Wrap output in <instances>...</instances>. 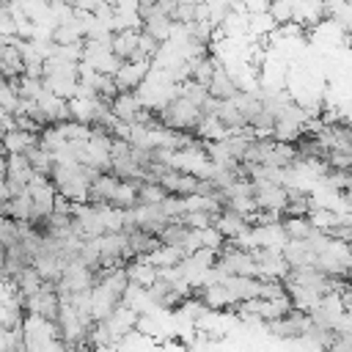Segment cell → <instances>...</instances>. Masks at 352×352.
Returning <instances> with one entry per match:
<instances>
[{
  "instance_id": "1",
  "label": "cell",
  "mask_w": 352,
  "mask_h": 352,
  "mask_svg": "<svg viewBox=\"0 0 352 352\" xmlns=\"http://www.w3.org/2000/svg\"><path fill=\"white\" fill-rule=\"evenodd\" d=\"M157 118H160L165 126H170V129H192L195 121L201 118V110H198L195 102H190L187 96L176 94V96H170V99L157 110Z\"/></svg>"
},
{
  "instance_id": "2",
  "label": "cell",
  "mask_w": 352,
  "mask_h": 352,
  "mask_svg": "<svg viewBox=\"0 0 352 352\" xmlns=\"http://www.w3.org/2000/svg\"><path fill=\"white\" fill-rule=\"evenodd\" d=\"M148 69H151V60H121L118 69L113 72V80L118 91H135L146 80Z\"/></svg>"
},
{
  "instance_id": "3",
  "label": "cell",
  "mask_w": 352,
  "mask_h": 352,
  "mask_svg": "<svg viewBox=\"0 0 352 352\" xmlns=\"http://www.w3.org/2000/svg\"><path fill=\"white\" fill-rule=\"evenodd\" d=\"M212 226H214L226 239H236V236H242V234L250 231L248 220H245L239 212L228 209V206H220V209L212 214Z\"/></svg>"
},
{
  "instance_id": "4",
  "label": "cell",
  "mask_w": 352,
  "mask_h": 352,
  "mask_svg": "<svg viewBox=\"0 0 352 352\" xmlns=\"http://www.w3.org/2000/svg\"><path fill=\"white\" fill-rule=\"evenodd\" d=\"M138 30L140 28L113 30V36H110V52L118 55L121 60H146V58L138 55Z\"/></svg>"
},
{
  "instance_id": "5",
  "label": "cell",
  "mask_w": 352,
  "mask_h": 352,
  "mask_svg": "<svg viewBox=\"0 0 352 352\" xmlns=\"http://www.w3.org/2000/svg\"><path fill=\"white\" fill-rule=\"evenodd\" d=\"M206 91L214 99H231L239 91V85H236V77L231 74V69L223 66V63H217L214 72H212V77H209V82H206Z\"/></svg>"
},
{
  "instance_id": "6",
  "label": "cell",
  "mask_w": 352,
  "mask_h": 352,
  "mask_svg": "<svg viewBox=\"0 0 352 352\" xmlns=\"http://www.w3.org/2000/svg\"><path fill=\"white\" fill-rule=\"evenodd\" d=\"M116 184H118V176H116L113 170L96 173V176L91 179V184H88L85 204H107L110 195H113V190H116Z\"/></svg>"
},
{
  "instance_id": "7",
  "label": "cell",
  "mask_w": 352,
  "mask_h": 352,
  "mask_svg": "<svg viewBox=\"0 0 352 352\" xmlns=\"http://www.w3.org/2000/svg\"><path fill=\"white\" fill-rule=\"evenodd\" d=\"M110 113L118 118V121H135V116H138V110L143 107L140 104V99H138V94L135 91H118L113 99H110Z\"/></svg>"
},
{
  "instance_id": "8",
  "label": "cell",
  "mask_w": 352,
  "mask_h": 352,
  "mask_svg": "<svg viewBox=\"0 0 352 352\" xmlns=\"http://www.w3.org/2000/svg\"><path fill=\"white\" fill-rule=\"evenodd\" d=\"M66 104H69V118H74V121L91 126V121H94L99 104H104V102H99L96 96H69Z\"/></svg>"
},
{
  "instance_id": "9",
  "label": "cell",
  "mask_w": 352,
  "mask_h": 352,
  "mask_svg": "<svg viewBox=\"0 0 352 352\" xmlns=\"http://www.w3.org/2000/svg\"><path fill=\"white\" fill-rule=\"evenodd\" d=\"M30 143H38V132H25V129L14 126V129H6L0 135V148L6 154H22Z\"/></svg>"
},
{
  "instance_id": "10",
  "label": "cell",
  "mask_w": 352,
  "mask_h": 352,
  "mask_svg": "<svg viewBox=\"0 0 352 352\" xmlns=\"http://www.w3.org/2000/svg\"><path fill=\"white\" fill-rule=\"evenodd\" d=\"M223 283L228 286L234 302H242V300H250V297H258V278L253 275H226Z\"/></svg>"
},
{
  "instance_id": "11",
  "label": "cell",
  "mask_w": 352,
  "mask_h": 352,
  "mask_svg": "<svg viewBox=\"0 0 352 352\" xmlns=\"http://www.w3.org/2000/svg\"><path fill=\"white\" fill-rule=\"evenodd\" d=\"M140 30L151 33V36L162 44V41H168V36H170V30H173V19H170L165 11H160V8L154 6V11H151L146 19H140Z\"/></svg>"
},
{
  "instance_id": "12",
  "label": "cell",
  "mask_w": 352,
  "mask_h": 352,
  "mask_svg": "<svg viewBox=\"0 0 352 352\" xmlns=\"http://www.w3.org/2000/svg\"><path fill=\"white\" fill-rule=\"evenodd\" d=\"M11 283H14V289H16L22 297H30L33 292H38V289H41L44 278L38 275V270H36L33 264H25V267L11 278Z\"/></svg>"
},
{
  "instance_id": "13",
  "label": "cell",
  "mask_w": 352,
  "mask_h": 352,
  "mask_svg": "<svg viewBox=\"0 0 352 352\" xmlns=\"http://www.w3.org/2000/svg\"><path fill=\"white\" fill-rule=\"evenodd\" d=\"M107 204L116 206V209H124V212L132 209L138 204V182H121L118 179V184H116V190H113Z\"/></svg>"
},
{
  "instance_id": "14",
  "label": "cell",
  "mask_w": 352,
  "mask_h": 352,
  "mask_svg": "<svg viewBox=\"0 0 352 352\" xmlns=\"http://www.w3.org/2000/svg\"><path fill=\"white\" fill-rule=\"evenodd\" d=\"M146 258H148L157 270H160V267H173V264H179V261L184 258V250L176 248V245H165V242H160Z\"/></svg>"
},
{
  "instance_id": "15",
  "label": "cell",
  "mask_w": 352,
  "mask_h": 352,
  "mask_svg": "<svg viewBox=\"0 0 352 352\" xmlns=\"http://www.w3.org/2000/svg\"><path fill=\"white\" fill-rule=\"evenodd\" d=\"M25 157H28V162H30V168L36 170V173H44V176H50V170H52V154L41 146V143H30L25 151H22Z\"/></svg>"
},
{
  "instance_id": "16",
  "label": "cell",
  "mask_w": 352,
  "mask_h": 352,
  "mask_svg": "<svg viewBox=\"0 0 352 352\" xmlns=\"http://www.w3.org/2000/svg\"><path fill=\"white\" fill-rule=\"evenodd\" d=\"M280 228H283L286 239H305L314 226L308 223L305 214H283L280 217Z\"/></svg>"
},
{
  "instance_id": "17",
  "label": "cell",
  "mask_w": 352,
  "mask_h": 352,
  "mask_svg": "<svg viewBox=\"0 0 352 352\" xmlns=\"http://www.w3.org/2000/svg\"><path fill=\"white\" fill-rule=\"evenodd\" d=\"M30 206H33V201H30L28 190L6 198V214L14 217V220H30Z\"/></svg>"
},
{
  "instance_id": "18",
  "label": "cell",
  "mask_w": 352,
  "mask_h": 352,
  "mask_svg": "<svg viewBox=\"0 0 352 352\" xmlns=\"http://www.w3.org/2000/svg\"><path fill=\"white\" fill-rule=\"evenodd\" d=\"M33 173L36 170L30 168V162H28L25 154H6V176H14V179H19V182L28 184V179Z\"/></svg>"
},
{
  "instance_id": "19",
  "label": "cell",
  "mask_w": 352,
  "mask_h": 352,
  "mask_svg": "<svg viewBox=\"0 0 352 352\" xmlns=\"http://www.w3.org/2000/svg\"><path fill=\"white\" fill-rule=\"evenodd\" d=\"M165 195L168 192L160 182H138V204H160Z\"/></svg>"
},
{
  "instance_id": "20",
  "label": "cell",
  "mask_w": 352,
  "mask_h": 352,
  "mask_svg": "<svg viewBox=\"0 0 352 352\" xmlns=\"http://www.w3.org/2000/svg\"><path fill=\"white\" fill-rule=\"evenodd\" d=\"M283 280L280 278H270V275H258V297L264 300H272L278 294H283Z\"/></svg>"
},
{
  "instance_id": "21",
  "label": "cell",
  "mask_w": 352,
  "mask_h": 352,
  "mask_svg": "<svg viewBox=\"0 0 352 352\" xmlns=\"http://www.w3.org/2000/svg\"><path fill=\"white\" fill-rule=\"evenodd\" d=\"M157 52H160V41H157L151 33L138 30V55H140V58H146V60H151Z\"/></svg>"
},
{
  "instance_id": "22",
  "label": "cell",
  "mask_w": 352,
  "mask_h": 352,
  "mask_svg": "<svg viewBox=\"0 0 352 352\" xmlns=\"http://www.w3.org/2000/svg\"><path fill=\"white\" fill-rule=\"evenodd\" d=\"M198 239H201L204 248H214V250H220V245L226 242V236H223L214 226H204V228H198Z\"/></svg>"
},
{
  "instance_id": "23",
  "label": "cell",
  "mask_w": 352,
  "mask_h": 352,
  "mask_svg": "<svg viewBox=\"0 0 352 352\" xmlns=\"http://www.w3.org/2000/svg\"><path fill=\"white\" fill-rule=\"evenodd\" d=\"M327 168H352V151H341V148H327L324 154Z\"/></svg>"
},
{
  "instance_id": "24",
  "label": "cell",
  "mask_w": 352,
  "mask_h": 352,
  "mask_svg": "<svg viewBox=\"0 0 352 352\" xmlns=\"http://www.w3.org/2000/svg\"><path fill=\"white\" fill-rule=\"evenodd\" d=\"M0 198H8V184H6V176H0Z\"/></svg>"
},
{
  "instance_id": "25",
  "label": "cell",
  "mask_w": 352,
  "mask_h": 352,
  "mask_svg": "<svg viewBox=\"0 0 352 352\" xmlns=\"http://www.w3.org/2000/svg\"><path fill=\"white\" fill-rule=\"evenodd\" d=\"M0 176H6V151L0 148Z\"/></svg>"
},
{
  "instance_id": "26",
  "label": "cell",
  "mask_w": 352,
  "mask_h": 352,
  "mask_svg": "<svg viewBox=\"0 0 352 352\" xmlns=\"http://www.w3.org/2000/svg\"><path fill=\"white\" fill-rule=\"evenodd\" d=\"M3 264H6V248L0 245V270H3Z\"/></svg>"
},
{
  "instance_id": "27",
  "label": "cell",
  "mask_w": 352,
  "mask_h": 352,
  "mask_svg": "<svg viewBox=\"0 0 352 352\" xmlns=\"http://www.w3.org/2000/svg\"><path fill=\"white\" fill-rule=\"evenodd\" d=\"M176 3H204V0H176Z\"/></svg>"
}]
</instances>
